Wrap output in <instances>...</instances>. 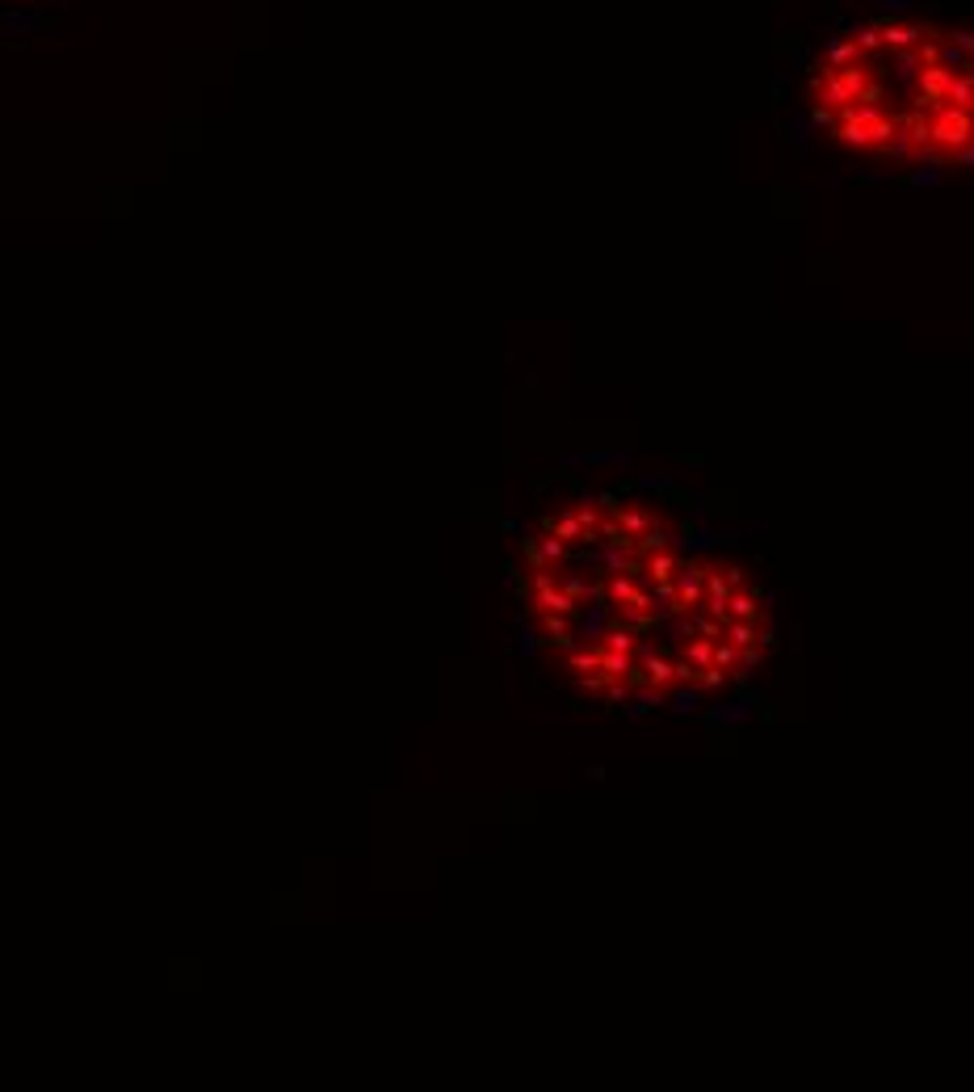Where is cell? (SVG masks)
I'll list each match as a JSON object with an SVG mask.
<instances>
[{
  "instance_id": "6da1fadb",
  "label": "cell",
  "mask_w": 974,
  "mask_h": 1092,
  "mask_svg": "<svg viewBox=\"0 0 974 1092\" xmlns=\"http://www.w3.org/2000/svg\"><path fill=\"white\" fill-rule=\"evenodd\" d=\"M802 105L836 147L974 168V30L928 17H865L819 42Z\"/></svg>"
},
{
  "instance_id": "7a4b0ae2",
  "label": "cell",
  "mask_w": 974,
  "mask_h": 1092,
  "mask_svg": "<svg viewBox=\"0 0 974 1092\" xmlns=\"http://www.w3.org/2000/svg\"><path fill=\"white\" fill-rule=\"evenodd\" d=\"M605 597V605L613 610L618 622H626L630 631H651L660 622V605H655V593H647L639 576H622V572H605V580L597 584Z\"/></svg>"
},
{
  "instance_id": "3957f363",
  "label": "cell",
  "mask_w": 974,
  "mask_h": 1092,
  "mask_svg": "<svg viewBox=\"0 0 974 1092\" xmlns=\"http://www.w3.org/2000/svg\"><path fill=\"white\" fill-rule=\"evenodd\" d=\"M655 597L663 601L668 618L689 622L705 605V559H681V572H676L672 588H663V593H655Z\"/></svg>"
},
{
  "instance_id": "277c9868",
  "label": "cell",
  "mask_w": 974,
  "mask_h": 1092,
  "mask_svg": "<svg viewBox=\"0 0 974 1092\" xmlns=\"http://www.w3.org/2000/svg\"><path fill=\"white\" fill-rule=\"evenodd\" d=\"M525 601H529V614H563V618L580 614V605L563 593V584H559V576L555 572H529Z\"/></svg>"
},
{
  "instance_id": "5b68a950",
  "label": "cell",
  "mask_w": 974,
  "mask_h": 1092,
  "mask_svg": "<svg viewBox=\"0 0 974 1092\" xmlns=\"http://www.w3.org/2000/svg\"><path fill=\"white\" fill-rule=\"evenodd\" d=\"M605 509H609V517L618 521V530L630 534L634 542L647 538L651 530H660L663 517L655 509H647V504H634V500H605Z\"/></svg>"
},
{
  "instance_id": "8992f818",
  "label": "cell",
  "mask_w": 974,
  "mask_h": 1092,
  "mask_svg": "<svg viewBox=\"0 0 974 1092\" xmlns=\"http://www.w3.org/2000/svg\"><path fill=\"white\" fill-rule=\"evenodd\" d=\"M676 572H681V555L676 551H651V555H643V576H647V584H651L655 593H663V588H672V580H676Z\"/></svg>"
},
{
  "instance_id": "52a82bcc",
  "label": "cell",
  "mask_w": 974,
  "mask_h": 1092,
  "mask_svg": "<svg viewBox=\"0 0 974 1092\" xmlns=\"http://www.w3.org/2000/svg\"><path fill=\"white\" fill-rule=\"evenodd\" d=\"M563 673H567L571 681H584V676L601 673V643H597V639L584 643V647L571 643L567 652H563Z\"/></svg>"
},
{
  "instance_id": "ba28073f",
  "label": "cell",
  "mask_w": 974,
  "mask_h": 1092,
  "mask_svg": "<svg viewBox=\"0 0 974 1092\" xmlns=\"http://www.w3.org/2000/svg\"><path fill=\"white\" fill-rule=\"evenodd\" d=\"M726 614L736 618V622H765V601H760V593L752 584H744V588H731Z\"/></svg>"
},
{
  "instance_id": "9c48e42d",
  "label": "cell",
  "mask_w": 974,
  "mask_h": 1092,
  "mask_svg": "<svg viewBox=\"0 0 974 1092\" xmlns=\"http://www.w3.org/2000/svg\"><path fill=\"white\" fill-rule=\"evenodd\" d=\"M726 676L731 673H723V668H697V664H689V660L676 664V681H681V685H693V689H723Z\"/></svg>"
},
{
  "instance_id": "30bf717a",
  "label": "cell",
  "mask_w": 974,
  "mask_h": 1092,
  "mask_svg": "<svg viewBox=\"0 0 974 1092\" xmlns=\"http://www.w3.org/2000/svg\"><path fill=\"white\" fill-rule=\"evenodd\" d=\"M542 530H550L555 538H563L567 546H580L584 542V525H580V517H576V509H563V513H550L546 521H542Z\"/></svg>"
},
{
  "instance_id": "8fae6325",
  "label": "cell",
  "mask_w": 974,
  "mask_h": 1092,
  "mask_svg": "<svg viewBox=\"0 0 974 1092\" xmlns=\"http://www.w3.org/2000/svg\"><path fill=\"white\" fill-rule=\"evenodd\" d=\"M723 639H726V643H736L739 652H752V647H765L768 643V635L760 631V622H736V618L723 626Z\"/></svg>"
},
{
  "instance_id": "7c38bea8",
  "label": "cell",
  "mask_w": 974,
  "mask_h": 1092,
  "mask_svg": "<svg viewBox=\"0 0 974 1092\" xmlns=\"http://www.w3.org/2000/svg\"><path fill=\"white\" fill-rule=\"evenodd\" d=\"M576 509V517H580V525H584V542H601V521H605V500H576L571 504Z\"/></svg>"
},
{
  "instance_id": "4fadbf2b",
  "label": "cell",
  "mask_w": 974,
  "mask_h": 1092,
  "mask_svg": "<svg viewBox=\"0 0 974 1092\" xmlns=\"http://www.w3.org/2000/svg\"><path fill=\"white\" fill-rule=\"evenodd\" d=\"M630 673H634V655L601 647V676L609 681V685H618V681H626V685H630Z\"/></svg>"
},
{
  "instance_id": "5bb4252c",
  "label": "cell",
  "mask_w": 974,
  "mask_h": 1092,
  "mask_svg": "<svg viewBox=\"0 0 974 1092\" xmlns=\"http://www.w3.org/2000/svg\"><path fill=\"white\" fill-rule=\"evenodd\" d=\"M534 618H538V626L546 631L550 647H563V652H567V647L576 643V635H571V618H563V614H534Z\"/></svg>"
},
{
  "instance_id": "9a60e30c",
  "label": "cell",
  "mask_w": 974,
  "mask_h": 1092,
  "mask_svg": "<svg viewBox=\"0 0 974 1092\" xmlns=\"http://www.w3.org/2000/svg\"><path fill=\"white\" fill-rule=\"evenodd\" d=\"M681 660H689V664H697V668H718L715 664V639L689 635V639H684V655H681Z\"/></svg>"
},
{
  "instance_id": "2e32d148",
  "label": "cell",
  "mask_w": 974,
  "mask_h": 1092,
  "mask_svg": "<svg viewBox=\"0 0 974 1092\" xmlns=\"http://www.w3.org/2000/svg\"><path fill=\"white\" fill-rule=\"evenodd\" d=\"M601 647H609V652H626V655H639V643H634V631L626 622H613L609 631H605L601 639H597Z\"/></svg>"
},
{
  "instance_id": "e0dca14e",
  "label": "cell",
  "mask_w": 974,
  "mask_h": 1092,
  "mask_svg": "<svg viewBox=\"0 0 974 1092\" xmlns=\"http://www.w3.org/2000/svg\"><path fill=\"white\" fill-rule=\"evenodd\" d=\"M726 597H731V584H726L723 563L705 559V601H726Z\"/></svg>"
},
{
  "instance_id": "ac0fdd59",
  "label": "cell",
  "mask_w": 974,
  "mask_h": 1092,
  "mask_svg": "<svg viewBox=\"0 0 974 1092\" xmlns=\"http://www.w3.org/2000/svg\"><path fill=\"white\" fill-rule=\"evenodd\" d=\"M715 664L736 676V673H744V652H739L736 643H726V639H715Z\"/></svg>"
},
{
  "instance_id": "d6986e66",
  "label": "cell",
  "mask_w": 974,
  "mask_h": 1092,
  "mask_svg": "<svg viewBox=\"0 0 974 1092\" xmlns=\"http://www.w3.org/2000/svg\"><path fill=\"white\" fill-rule=\"evenodd\" d=\"M538 551H542V559H546L550 567H559V563H567L571 546H567L563 538H555L550 530H542V534H538Z\"/></svg>"
},
{
  "instance_id": "ffe728a7",
  "label": "cell",
  "mask_w": 974,
  "mask_h": 1092,
  "mask_svg": "<svg viewBox=\"0 0 974 1092\" xmlns=\"http://www.w3.org/2000/svg\"><path fill=\"white\" fill-rule=\"evenodd\" d=\"M723 572H726V584H731V588H744L747 584V572L739 567V563H723Z\"/></svg>"
},
{
  "instance_id": "44dd1931",
  "label": "cell",
  "mask_w": 974,
  "mask_h": 1092,
  "mask_svg": "<svg viewBox=\"0 0 974 1092\" xmlns=\"http://www.w3.org/2000/svg\"><path fill=\"white\" fill-rule=\"evenodd\" d=\"M0 5H17L21 9V5H42V0H0Z\"/></svg>"
}]
</instances>
